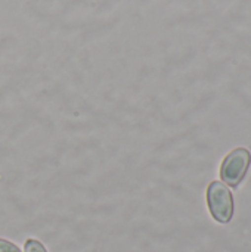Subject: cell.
<instances>
[{"label":"cell","mask_w":251,"mask_h":252,"mask_svg":"<svg viewBox=\"0 0 251 252\" xmlns=\"http://www.w3.org/2000/svg\"><path fill=\"white\" fill-rule=\"evenodd\" d=\"M24 252H47L44 245L37 239H28L24 245Z\"/></svg>","instance_id":"3957f363"},{"label":"cell","mask_w":251,"mask_h":252,"mask_svg":"<svg viewBox=\"0 0 251 252\" xmlns=\"http://www.w3.org/2000/svg\"><path fill=\"white\" fill-rule=\"evenodd\" d=\"M207 205L212 217L220 223L226 224L234 217V198L231 190L220 182L210 183L207 189Z\"/></svg>","instance_id":"6da1fadb"},{"label":"cell","mask_w":251,"mask_h":252,"mask_svg":"<svg viewBox=\"0 0 251 252\" xmlns=\"http://www.w3.org/2000/svg\"><path fill=\"white\" fill-rule=\"evenodd\" d=\"M0 252H21V250L10 241L0 238Z\"/></svg>","instance_id":"277c9868"},{"label":"cell","mask_w":251,"mask_h":252,"mask_svg":"<svg viewBox=\"0 0 251 252\" xmlns=\"http://www.w3.org/2000/svg\"><path fill=\"white\" fill-rule=\"evenodd\" d=\"M250 162L251 154L247 149L244 148L234 149L222 162L220 179L232 189L238 188L241 182L246 179V174L250 168Z\"/></svg>","instance_id":"7a4b0ae2"}]
</instances>
